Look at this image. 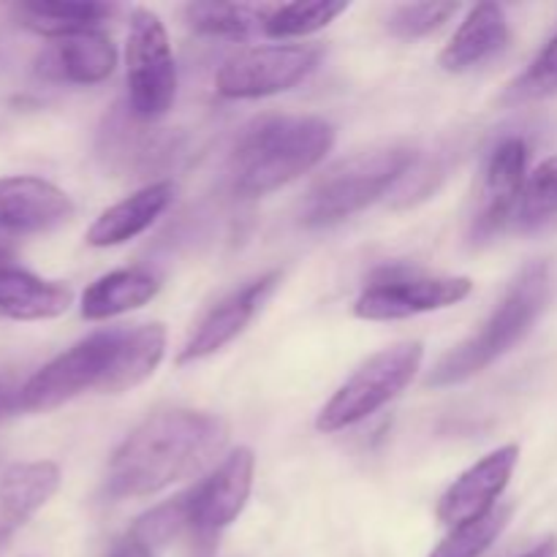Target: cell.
Returning a JSON list of instances; mask_svg holds the SVG:
<instances>
[{
    "mask_svg": "<svg viewBox=\"0 0 557 557\" xmlns=\"http://www.w3.org/2000/svg\"><path fill=\"white\" fill-rule=\"evenodd\" d=\"M417 166V150L406 145L373 147L332 163L315 177L299 205L305 228H332L389 194Z\"/></svg>",
    "mask_w": 557,
    "mask_h": 557,
    "instance_id": "cell-5",
    "label": "cell"
},
{
    "mask_svg": "<svg viewBox=\"0 0 557 557\" xmlns=\"http://www.w3.org/2000/svg\"><path fill=\"white\" fill-rule=\"evenodd\" d=\"M528 145L520 136H506L493 147L484 163L482 201L473 215L471 237L476 243L495 237L515 218L528 180Z\"/></svg>",
    "mask_w": 557,
    "mask_h": 557,
    "instance_id": "cell-13",
    "label": "cell"
},
{
    "mask_svg": "<svg viewBox=\"0 0 557 557\" xmlns=\"http://www.w3.org/2000/svg\"><path fill=\"white\" fill-rule=\"evenodd\" d=\"M166 354L163 324L112 326L58 354L20 386L25 413H47L85 392L123 395L145 384Z\"/></svg>",
    "mask_w": 557,
    "mask_h": 557,
    "instance_id": "cell-1",
    "label": "cell"
},
{
    "mask_svg": "<svg viewBox=\"0 0 557 557\" xmlns=\"http://www.w3.org/2000/svg\"><path fill=\"white\" fill-rule=\"evenodd\" d=\"M0 259H3V253H0Z\"/></svg>",
    "mask_w": 557,
    "mask_h": 557,
    "instance_id": "cell-33",
    "label": "cell"
},
{
    "mask_svg": "<svg viewBox=\"0 0 557 557\" xmlns=\"http://www.w3.org/2000/svg\"><path fill=\"white\" fill-rule=\"evenodd\" d=\"M422 362L424 346L419 341H403L373 354L326 400V406L315 417V430L332 435L370 419L375 411L389 406L395 397L406 392V386L419 373Z\"/></svg>",
    "mask_w": 557,
    "mask_h": 557,
    "instance_id": "cell-6",
    "label": "cell"
},
{
    "mask_svg": "<svg viewBox=\"0 0 557 557\" xmlns=\"http://www.w3.org/2000/svg\"><path fill=\"white\" fill-rule=\"evenodd\" d=\"M509 41V20L495 3H479L468 11L462 25L438 54V65L449 74H466L498 54Z\"/></svg>",
    "mask_w": 557,
    "mask_h": 557,
    "instance_id": "cell-18",
    "label": "cell"
},
{
    "mask_svg": "<svg viewBox=\"0 0 557 557\" xmlns=\"http://www.w3.org/2000/svg\"><path fill=\"white\" fill-rule=\"evenodd\" d=\"M557 96V33L544 44L542 52L506 90V103H531Z\"/></svg>",
    "mask_w": 557,
    "mask_h": 557,
    "instance_id": "cell-28",
    "label": "cell"
},
{
    "mask_svg": "<svg viewBox=\"0 0 557 557\" xmlns=\"http://www.w3.org/2000/svg\"><path fill=\"white\" fill-rule=\"evenodd\" d=\"M161 292V281L147 270H114L98 277L82 294L79 310L87 321H107L114 315L145 308Z\"/></svg>",
    "mask_w": 557,
    "mask_h": 557,
    "instance_id": "cell-21",
    "label": "cell"
},
{
    "mask_svg": "<svg viewBox=\"0 0 557 557\" xmlns=\"http://www.w3.org/2000/svg\"><path fill=\"white\" fill-rule=\"evenodd\" d=\"M228 444V424L218 413L166 408L136 424L107 468L112 500L147 498L199 473Z\"/></svg>",
    "mask_w": 557,
    "mask_h": 557,
    "instance_id": "cell-2",
    "label": "cell"
},
{
    "mask_svg": "<svg viewBox=\"0 0 557 557\" xmlns=\"http://www.w3.org/2000/svg\"><path fill=\"white\" fill-rule=\"evenodd\" d=\"M256 457L248 446H239L232 455L223 457L221 466L201 479L188 493L190 506V536L210 547L248 506L253 493Z\"/></svg>",
    "mask_w": 557,
    "mask_h": 557,
    "instance_id": "cell-10",
    "label": "cell"
},
{
    "mask_svg": "<svg viewBox=\"0 0 557 557\" xmlns=\"http://www.w3.org/2000/svg\"><path fill=\"white\" fill-rule=\"evenodd\" d=\"M107 557H158V553L152 547H147L145 542H139L134 533H125V536H120L117 542L112 544Z\"/></svg>",
    "mask_w": 557,
    "mask_h": 557,
    "instance_id": "cell-30",
    "label": "cell"
},
{
    "mask_svg": "<svg viewBox=\"0 0 557 557\" xmlns=\"http://www.w3.org/2000/svg\"><path fill=\"white\" fill-rule=\"evenodd\" d=\"M125 107L141 123H156L177 98V63L161 16L150 9H134L125 44Z\"/></svg>",
    "mask_w": 557,
    "mask_h": 557,
    "instance_id": "cell-7",
    "label": "cell"
},
{
    "mask_svg": "<svg viewBox=\"0 0 557 557\" xmlns=\"http://www.w3.org/2000/svg\"><path fill=\"white\" fill-rule=\"evenodd\" d=\"M553 294V275L544 261H533L517 275L506 297L500 299L498 308L490 313L482 330L468 341L457 343L451 351L438 359L428 375V386L433 389H446L471 381L473 375L484 373L493 362H498L504 354H509L517 343L531 335L533 324L542 319Z\"/></svg>",
    "mask_w": 557,
    "mask_h": 557,
    "instance_id": "cell-4",
    "label": "cell"
},
{
    "mask_svg": "<svg viewBox=\"0 0 557 557\" xmlns=\"http://www.w3.org/2000/svg\"><path fill=\"white\" fill-rule=\"evenodd\" d=\"M517 557H557V536H547L544 542H539L536 547H531L528 553Z\"/></svg>",
    "mask_w": 557,
    "mask_h": 557,
    "instance_id": "cell-32",
    "label": "cell"
},
{
    "mask_svg": "<svg viewBox=\"0 0 557 557\" xmlns=\"http://www.w3.org/2000/svg\"><path fill=\"white\" fill-rule=\"evenodd\" d=\"M272 9L248 3H188L185 5V22L190 30L210 38H228V41H245L256 30H264V22Z\"/></svg>",
    "mask_w": 557,
    "mask_h": 557,
    "instance_id": "cell-23",
    "label": "cell"
},
{
    "mask_svg": "<svg viewBox=\"0 0 557 557\" xmlns=\"http://www.w3.org/2000/svg\"><path fill=\"white\" fill-rule=\"evenodd\" d=\"M60 482V468L49 460L16 462L0 476V557L16 533L54 498Z\"/></svg>",
    "mask_w": 557,
    "mask_h": 557,
    "instance_id": "cell-16",
    "label": "cell"
},
{
    "mask_svg": "<svg viewBox=\"0 0 557 557\" xmlns=\"http://www.w3.org/2000/svg\"><path fill=\"white\" fill-rule=\"evenodd\" d=\"M457 11H460L457 3H406L392 11L386 25H389L392 36L411 41V38H424L444 27Z\"/></svg>",
    "mask_w": 557,
    "mask_h": 557,
    "instance_id": "cell-29",
    "label": "cell"
},
{
    "mask_svg": "<svg viewBox=\"0 0 557 557\" xmlns=\"http://www.w3.org/2000/svg\"><path fill=\"white\" fill-rule=\"evenodd\" d=\"M515 221L520 232H539L557 221V156L542 161L528 174Z\"/></svg>",
    "mask_w": 557,
    "mask_h": 557,
    "instance_id": "cell-25",
    "label": "cell"
},
{
    "mask_svg": "<svg viewBox=\"0 0 557 557\" xmlns=\"http://www.w3.org/2000/svg\"><path fill=\"white\" fill-rule=\"evenodd\" d=\"M473 281L466 275H386L364 288L354 302L362 321H403L435 313L471 297Z\"/></svg>",
    "mask_w": 557,
    "mask_h": 557,
    "instance_id": "cell-9",
    "label": "cell"
},
{
    "mask_svg": "<svg viewBox=\"0 0 557 557\" xmlns=\"http://www.w3.org/2000/svg\"><path fill=\"white\" fill-rule=\"evenodd\" d=\"M20 411H22L20 386L0 381V422H3V419H9V417H14V413H20Z\"/></svg>",
    "mask_w": 557,
    "mask_h": 557,
    "instance_id": "cell-31",
    "label": "cell"
},
{
    "mask_svg": "<svg viewBox=\"0 0 557 557\" xmlns=\"http://www.w3.org/2000/svg\"><path fill=\"white\" fill-rule=\"evenodd\" d=\"M346 11V0H308V3L299 0V3L277 5V9L270 11L261 33L270 38H281V41H286V38L313 36V33L330 27Z\"/></svg>",
    "mask_w": 557,
    "mask_h": 557,
    "instance_id": "cell-24",
    "label": "cell"
},
{
    "mask_svg": "<svg viewBox=\"0 0 557 557\" xmlns=\"http://www.w3.org/2000/svg\"><path fill=\"white\" fill-rule=\"evenodd\" d=\"M114 69H117V47L98 27L49 38L36 58V74L63 85H101Z\"/></svg>",
    "mask_w": 557,
    "mask_h": 557,
    "instance_id": "cell-15",
    "label": "cell"
},
{
    "mask_svg": "<svg viewBox=\"0 0 557 557\" xmlns=\"http://www.w3.org/2000/svg\"><path fill=\"white\" fill-rule=\"evenodd\" d=\"M185 531H190L188 493L177 495V498L172 500H163L156 509L145 511V515L128 528V533H134L139 542H145L147 547H152L156 553H161L166 544H172L174 539L183 536Z\"/></svg>",
    "mask_w": 557,
    "mask_h": 557,
    "instance_id": "cell-27",
    "label": "cell"
},
{
    "mask_svg": "<svg viewBox=\"0 0 557 557\" xmlns=\"http://www.w3.org/2000/svg\"><path fill=\"white\" fill-rule=\"evenodd\" d=\"M22 25L30 30L44 33L49 38L69 36V33L92 30L117 14V5L96 3V0H33V3L16 5Z\"/></svg>",
    "mask_w": 557,
    "mask_h": 557,
    "instance_id": "cell-22",
    "label": "cell"
},
{
    "mask_svg": "<svg viewBox=\"0 0 557 557\" xmlns=\"http://www.w3.org/2000/svg\"><path fill=\"white\" fill-rule=\"evenodd\" d=\"M321 63V47L313 44H267L234 54L218 69L215 90L223 98L250 101L286 92L308 79Z\"/></svg>",
    "mask_w": 557,
    "mask_h": 557,
    "instance_id": "cell-8",
    "label": "cell"
},
{
    "mask_svg": "<svg viewBox=\"0 0 557 557\" xmlns=\"http://www.w3.org/2000/svg\"><path fill=\"white\" fill-rule=\"evenodd\" d=\"M281 277L283 275L277 270L264 272V275L253 277V281L245 283L243 288L232 292L228 297H223L215 308H210V313L199 321V326L190 332L185 346L180 348L177 364L201 362V359L226 348L232 341H237L248 330L250 321L256 319L261 305L281 286Z\"/></svg>",
    "mask_w": 557,
    "mask_h": 557,
    "instance_id": "cell-11",
    "label": "cell"
},
{
    "mask_svg": "<svg viewBox=\"0 0 557 557\" xmlns=\"http://www.w3.org/2000/svg\"><path fill=\"white\" fill-rule=\"evenodd\" d=\"M511 520V506H495L490 515L466 525L451 528L449 536L438 544L428 557H482L495 544V539L506 531Z\"/></svg>",
    "mask_w": 557,
    "mask_h": 557,
    "instance_id": "cell-26",
    "label": "cell"
},
{
    "mask_svg": "<svg viewBox=\"0 0 557 557\" xmlns=\"http://www.w3.org/2000/svg\"><path fill=\"white\" fill-rule=\"evenodd\" d=\"M74 305V292L60 281L0 264V315L11 321L58 319Z\"/></svg>",
    "mask_w": 557,
    "mask_h": 557,
    "instance_id": "cell-20",
    "label": "cell"
},
{
    "mask_svg": "<svg viewBox=\"0 0 557 557\" xmlns=\"http://www.w3.org/2000/svg\"><path fill=\"white\" fill-rule=\"evenodd\" d=\"M172 199L174 185L169 180H158V183L134 190V194L103 210L92 221L85 237L87 245H92V248H114V245L131 243L139 234H145L169 210Z\"/></svg>",
    "mask_w": 557,
    "mask_h": 557,
    "instance_id": "cell-17",
    "label": "cell"
},
{
    "mask_svg": "<svg viewBox=\"0 0 557 557\" xmlns=\"http://www.w3.org/2000/svg\"><path fill=\"white\" fill-rule=\"evenodd\" d=\"M150 123H141L131 114L128 107H114L109 117H103L101 134H98V150L109 169H123V172H141L152 169L172 147L163 145L156 128H147Z\"/></svg>",
    "mask_w": 557,
    "mask_h": 557,
    "instance_id": "cell-19",
    "label": "cell"
},
{
    "mask_svg": "<svg viewBox=\"0 0 557 557\" xmlns=\"http://www.w3.org/2000/svg\"><path fill=\"white\" fill-rule=\"evenodd\" d=\"M335 147V125L313 114H275L245 131L228 158V183L243 199L275 194L313 172Z\"/></svg>",
    "mask_w": 557,
    "mask_h": 557,
    "instance_id": "cell-3",
    "label": "cell"
},
{
    "mask_svg": "<svg viewBox=\"0 0 557 557\" xmlns=\"http://www.w3.org/2000/svg\"><path fill=\"white\" fill-rule=\"evenodd\" d=\"M517 462H520V446L517 444L500 446V449L490 451L482 460L473 462L441 495L438 509H435L438 520L444 525L457 528L490 515L498 506L504 490L509 487Z\"/></svg>",
    "mask_w": 557,
    "mask_h": 557,
    "instance_id": "cell-12",
    "label": "cell"
},
{
    "mask_svg": "<svg viewBox=\"0 0 557 557\" xmlns=\"http://www.w3.org/2000/svg\"><path fill=\"white\" fill-rule=\"evenodd\" d=\"M74 218V201L49 180L16 174L0 177V234L27 237L60 228Z\"/></svg>",
    "mask_w": 557,
    "mask_h": 557,
    "instance_id": "cell-14",
    "label": "cell"
}]
</instances>
